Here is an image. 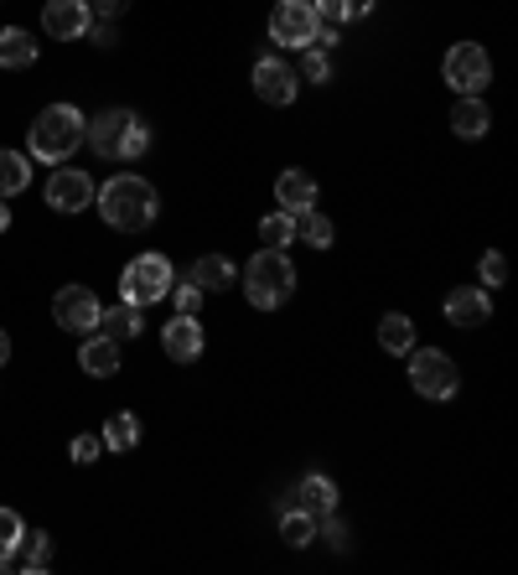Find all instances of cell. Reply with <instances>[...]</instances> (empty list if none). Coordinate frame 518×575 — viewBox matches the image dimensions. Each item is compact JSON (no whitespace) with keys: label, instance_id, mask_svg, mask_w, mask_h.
<instances>
[{"label":"cell","instance_id":"2e32d148","mask_svg":"<svg viewBox=\"0 0 518 575\" xmlns=\"http://www.w3.org/2000/svg\"><path fill=\"white\" fill-rule=\"evenodd\" d=\"M275 202L285 213H306V208H317V181L306 177V172H280Z\"/></svg>","mask_w":518,"mask_h":575},{"label":"cell","instance_id":"5bb4252c","mask_svg":"<svg viewBox=\"0 0 518 575\" xmlns=\"http://www.w3.org/2000/svg\"><path fill=\"white\" fill-rule=\"evenodd\" d=\"M161 348H166L172 363H198V357H202L198 317H172V321H166V327H161Z\"/></svg>","mask_w":518,"mask_h":575},{"label":"cell","instance_id":"83f0119b","mask_svg":"<svg viewBox=\"0 0 518 575\" xmlns=\"http://www.w3.org/2000/svg\"><path fill=\"white\" fill-rule=\"evenodd\" d=\"M21 535H26L21 514H16V508H0V571H11V555H16Z\"/></svg>","mask_w":518,"mask_h":575},{"label":"cell","instance_id":"d6986e66","mask_svg":"<svg viewBox=\"0 0 518 575\" xmlns=\"http://www.w3.org/2000/svg\"><path fill=\"white\" fill-rule=\"evenodd\" d=\"M187 280H192L198 291H228V285L239 280V270H234L223 255H202L198 265H192V275H187Z\"/></svg>","mask_w":518,"mask_h":575},{"label":"cell","instance_id":"9c48e42d","mask_svg":"<svg viewBox=\"0 0 518 575\" xmlns=\"http://www.w3.org/2000/svg\"><path fill=\"white\" fill-rule=\"evenodd\" d=\"M99 296L89 291V285H62L58 296H52V321H58L62 332H99Z\"/></svg>","mask_w":518,"mask_h":575},{"label":"cell","instance_id":"7a4b0ae2","mask_svg":"<svg viewBox=\"0 0 518 575\" xmlns=\"http://www.w3.org/2000/svg\"><path fill=\"white\" fill-rule=\"evenodd\" d=\"M89 136V119L73 109V104H47L37 119H32V161H47V166H62L73 161V151Z\"/></svg>","mask_w":518,"mask_h":575},{"label":"cell","instance_id":"9a60e30c","mask_svg":"<svg viewBox=\"0 0 518 575\" xmlns=\"http://www.w3.org/2000/svg\"><path fill=\"white\" fill-rule=\"evenodd\" d=\"M79 368L89 378H109V374H120V342L109 338H83V348H79Z\"/></svg>","mask_w":518,"mask_h":575},{"label":"cell","instance_id":"ba28073f","mask_svg":"<svg viewBox=\"0 0 518 575\" xmlns=\"http://www.w3.org/2000/svg\"><path fill=\"white\" fill-rule=\"evenodd\" d=\"M317 26H321V16H317V5L311 0H280L275 5V16H270V42H280V47H311L317 42Z\"/></svg>","mask_w":518,"mask_h":575},{"label":"cell","instance_id":"8992f818","mask_svg":"<svg viewBox=\"0 0 518 575\" xmlns=\"http://www.w3.org/2000/svg\"><path fill=\"white\" fill-rule=\"evenodd\" d=\"M440 73H446V83H451L457 94H482V89L493 83L487 47H478V42H457V47L446 52V62H440Z\"/></svg>","mask_w":518,"mask_h":575},{"label":"cell","instance_id":"52a82bcc","mask_svg":"<svg viewBox=\"0 0 518 575\" xmlns=\"http://www.w3.org/2000/svg\"><path fill=\"white\" fill-rule=\"evenodd\" d=\"M410 384H415V395H425V399H451L461 389V374L440 348H420V353L410 357Z\"/></svg>","mask_w":518,"mask_h":575},{"label":"cell","instance_id":"30bf717a","mask_svg":"<svg viewBox=\"0 0 518 575\" xmlns=\"http://www.w3.org/2000/svg\"><path fill=\"white\" fill-rule=\"evenodd\" d=\"M89 26H94L89 0H47V5H42V32H47V37L79 42V37H89Z\"/></svg>","mask_w":518,"mask_h":575},{"label":"cell","instance_id":"4316f807","mask_svg":"<svg viewBox=\"0 0 518 575\" xmlns=\"http://www.w3.org/2000/svg\"><path fill=\"white\" fill-rule=\"evenodd\" d=\"M259 238H264V249H285L291 238H296V213H270V219L259 223Z\"/></svg>","mask_w":518,"mask_h":575},{"label":"cell","instance_id":"cb8c5ba5","mask_svg":"<svg viewBox=\"0 0 518 575\" xmlns=\"http://www.w3.org/2000/svg\"><path fill=\"white\" fill-rule=\"evenodd\" d=\"M379 342H384V353H410V348H415V321L389 312V317L379 321Z\"/></svg>","mask_w":518,"mask_h":575},{"label":"cell","instance_id":"d4e9b609","mask_svg":"<svg viewBox=\"0 0 518 575\" xmlns=\"http://www.w3.org/2000/svg\"><path fill=\"white\" fill-rule=\"evenodd\" d=\"M280 539H285L291 550H306V544L317 539V518L301 514V508H285V514H280Z\"/></svg>","mask_w":518,"mask_h":575},{"label":"cell","instance_id":"d590c367","mask_svg":"<svg viewBox=\"0 0 518 575\" xmlns=\"http://www.w3.org/2000/svg\"><path fill=\"white\" fill-rule=\"evenodd\" d=\"M317 5V16H327V21H348V5L353 0H311Z\"/></svg>","mask_w":518,"mask_h":575},{"label":"cell","instance_id":"3957f363","mask_svg":"<svg viewBox=\"0 0 518 575\" xmlns=\"http://www.w3.org/2000/svg\"><path fill=\"white\" fill-rule=\"evenodd\" d=\"M83 140H89L104 161H136V156H145V145H151V125H145L136 109H104V115L89 119V136Z\"/></svg>","mask_w":518,"mask_h":575},{"label":"cell","instance_id":"f546056e","mask_svg":"<svg viewBox=\"0 0 518 575\" xmlns=\"http://www.w3.org/2000/svg\"><path fill=\"white\" fill-rule=\"evenodd\" d=\"M301 73H306L311 83H327V79H332V62H327V52H321V47H306V62H301Z\"/></svg>","mask_w":518,"mask_h":575},{"label":"cell","instance_id":"e0dca14e","mask_svg":"<svg viewBox=\"0 0 518 575\" xmlns=\"http://www.w3.org/2000/svg\"><path fill=\"white\" fill-rule=\"evenodd\" d=\"M291 503H296L301 514H311V518H321V514H338V488L327 482V477H306L296 493H291Z\"/></svg>","mask_w":518,"mask_h":575},{"label":"cell","instance_id":"6da1fadb","mask_svg":"<svg viewBox=\"0 0 518 575\" xmlns=\"http://www.w3.org/2000/svg\"><path fill=\"white\" fill-rule=\"evenodd\" d=\"M99 198V213L109 228H120V234H140V228H151L161 213V202H156V187L145 177H136V172H120V177H109L94 192Z\"/></svg>","mask_w":518,"mask_h":575},{"label":"cell","instance_id":"ffe728a7","mask_svg":"<svg viewBox=\"0 0 518 575\" xmlns=\"http://www.w3.org/2000/svg\"><path fill=\"white\" fill-rule=\"evenodd\" d=\"M99 327L109 338H140V332H145V317H140V306H130V301H115V306L99 312Z\"/></svg>","mask_w":518,"mask_h":575},{"label":"cell","instance_id":"74e56055","mask_svg":"<svg viewBox=\"0 0 518 575\" xmlns=\"http://www.w3.org/2000/svg\"><path fill=\"white\" fill-rule=\"evenodd\" d=\"M11 228V208H5V198H0V234Z\"/></svg>","mask_w":518,"mask_h":575},{"label":"cell","instance_id":"277c9868","mask_svg":"<svg viewBox=\"0 0 518 575\" xmlns=\"http://www.w3.org/2000/svg\"><path fill=\"white\" fill-rule=\"evenodd\" d=\"M296 291V265L285 259V249H259L244 265V296L255 301L259 312H275L280 301H291Z\"/></svg>","mask_w":518,"mask_h":575},{"label":"cell","instance_id":"8fae6325","mask_svg":"<svg viewBox=\"0 0 518 575\" xmlns=\"http://www.w3.org/2000/svg\"><path fill=\"white\" fill-rule=\"evenodd\" d=\"M47 208L52 213H83V208H94V181L73 172V166H62L47 177Z\"/></svg>","mask_w":518,"mask_h":575},{"label":"cell","instance_id":"f1b7e54d","mask_svg":"<svg viewBox=\"0 0 518 575\" xmlns=\"http://www.w3.org/2000/svg\"><path fill=\"white\" fill-rule=\"evenodd\" d=\"M296 234L311 244V249H327L332 244V223L321 219L317 208H306V213H296Z\"/></svg>","mask_w":518,"mask_h":575},{"label":"cell","instance_id":"ac0fdd59","mask_svg":"<svg viewBox=\"0 0 518 575\" xmlns=\"http://www.w3.org/2000/svg\"><path fill=\"white\" fill-rule=\"evenodd\" d=\"M487 125H493L487 104H482L478 94H461V104L451 109V130H457L461 140H478V136H487Z\"/></svg>","mask_w":518,"mask_h":575},{"label":"cell","instance_id":"5b68a950","mask_svg":"<svg viewBox=\"0 0 518 575\" xmlns=\"http://www.w3.org/2000/svg\"><path fill=\"white\" fill-rule=\"evenodd\" d=\"M172 285H177V270H172V259L166 255H140L125 265L120 275V301H130V306H156V301L172 296Z\"/></svg>","mask_w":518,"mask_h":575},{"label":"cell","instance_id":"603a6c76","mask_svg":"<svg viewBox=\"0 0 518 575\" xmlns=\"http://www.w3.org/2000/svg\"><path fill=\"white\" fill-rule=\"evenodd\" d=\"M32 187V156L21 151H0V198H16Z\"/></svg>","mask_w":518,"mask_h":575},{"label":"cell","instance_id":"e575fe53","mask_svg":"<svg viewBox=\"0 0 518 575\" xmlns=\"http://www.w3.org/2000/svg\"><path fill=\"white\" fill-rule=\"evenodd\" d=\"M89 37H94V47H115L120 32H115V21H94V26H89Z\"/></svg>","mask_w":518,"mask_h":575},{"label":"cell","instance_id":"836d02e7","mask_svg":"<svg viewBox=\"0 0 518 575\" xmlns=\"http://www.w3.org/2000/svg\"><path fill=\"white\" fill-rule=\"evenodd\" d=\"M89 11H94V21H120L130 11V0H89Z\"/></svg>","mask_w":518,"mask_h":575},{"label":"cell","instance_id":"1f68e13d","mask_svg":"<svg viewBox=\"0 0 518 575\" xmlns=\"http://www.w3.org/2000/svg\"><path fill=\"white\" fill-rule=\"evenodd\" d=\"M172 301H177V317H198V306H202V291L187 280V285H172Z\"/></svg>","mask_w":518,"mask_h":575},{"label":"cell","instance_id":"d6a6232c","mask_svg":"<svg viewBox=\"0 0 518 575\" xmlns=\"http://www.w3.org/2000/svg\"><path fill=\"white\" fill-rule=\"evenodd\" d=\"M99 451H104V441H99V436H73V446H68V457L79 461V467L99 461Z\"/></svg>","mask_w":518,"mask_h":575},{"label":"cell","instance_id":"8d00e7d4","mask_svg":"<svg viewBox=\"0 0 518 575\" xmlns=\"http://www.w3.org/2000/svg\"><path fill=\"white\" fill-rule=\"evenodd\" d=\"M11 363V338H5V327H0V368Z\"/></svg>","mask_w":518,"mask_h":575},{"label":"cell","instance_id":"4dcf8cb0","mask_svg":"<svg viewBox=\"0 0 518 575\" xmlns=\"http://www.w3.org/2000/svg\"><path fill=\"white\" fill-rule=\"evenodd\" d=\"M503 280H508V259H503L498 249H487V255H482V285L493 291V285H503Z\"/></svg>","mask_w":518,"mask_h":575},{"label":"cell","instance_id":"44dd1931","mask_svg":"<svg viewBox=\"0 0 518 575\" xmlns=\"http://www.w3.org/2000/svg\"><path fill=\"white\" fill-rule=\"evenodd\" d=\"M32 62H37V42H32V32L5 26V32H0V68H32Z\"/></svg>","mask_w":518,"mask_h":575},{"label":"cell","instance_id":"7402d4cb","mask_svg":"<svg viewBox=\"0 0 518 575\" xmlns=\"http://www.w3.org/2000/svg\"><path fill=\"white\" fill-rule=\"evenodd\" d=\"M11 565H21L26 575H42L47 565H52V539L42 535H21V544H16V555H11Z\"/></svg>","mask_w":518,"mask_h":575},{"label":"cell","instance_id":"484cf974","mask_svg":"<svg viewBox=\"0 0 518 575\" xmlns=\"http://www.w3.org/2000/svg\"><path fill=\"white\" fill-rule=\"evenodd\" d=\"M104 446L109 451H130V446H140V420L130 415V410H120V415H109V425H104Z\"/></svg>","mask_w":518,"mask_h":575},{"label":"cell","instance_id":"4fadbf2b","mask_svg":"<svg viewBox=\"0 0 518 575\" xmlns=\"http://www.w3.org/2000/svg\"><path fill=\"white\" fill-rule=\"evenodd\" d=\"M296 89H301L296 73H291L280 58H259L255 62V94L264 104H296Z\"/></svg>","mask_w":518,"mask_h":575},{"label":"cell","instance_id":"7c38bea8","mask_svg":"<svg viewBox=\"0 0 518 575\" xmlns=\"http://www.w3.org/2000/svg\"><path fill=\"white\" fill-rule=\"evenodd\" d=\"M487 317H493V296H487V291H472V285L446 291V321H451V327L472 332V327H487Z\"/></svg>","mask_w":518,"mask_h":575}]
</instances>
